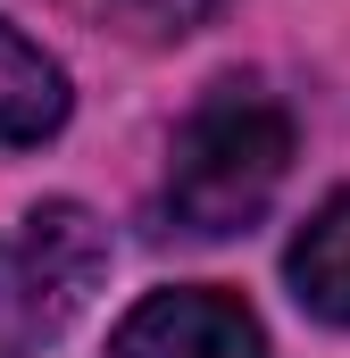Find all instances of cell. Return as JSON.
I'll return each mask as SVG.
<instances>
[{
	"label": "cell",
	"mask_w": 350,
	"mask_h": 358,
	"mask_svg": "<svg viewBox=\"0 0 350 358\" xmlns=\"http://www.w3.org/2000/svg\"><path fill=\"white\" fill-rule=\"evenodd\" d=\"M292 176V117L267 84H209L200 108L175 125L167 142V183L150 200V225L183 242H225L251 234L267 200Z\"/></svg>",
	"instance_id": "cell-1"
},
{
	"label": "cell",
	"mask_w": 350,
	"mask_h": 358,
	"mask_svg": "<svg viewBox=\"0 0 350 358\" xmlns=\"http://www.w3.org/2000/svg\"><path fill=\"white\" fill-rule=\"evenodd\" d=\"M108 275V234L84 200H42L0 234V358H34L84 317L92 283Z\"/></svg>",
	"instance_id": "cell-2"
},
{
	"label": "cell",
	"mask_w": 350,
	"mask_h": 358,
	"mask_svg": "<svg viewBox=\"0 0 350 358\" xmlns=\"http://www.w3.org/2000/svg\"><path fill=\"white\" fill-rule=\"evenodd\" d=\"M108 358H267V325L251 317V300L217 283H175L125 308V325L108 334Z\"/></svg>",
	"instance_id": "cell-3"
},
{
	"label": "cell",
	"mask_w": 350,
	"mask_h": 358,
	"mask_svg": "<svg viewBox=\"0 0 350 358\" xmlns=\"http://www.w3.org/2000/svg\"><path fill=\"white\" fill-rule=\"evenodd\" d=\"M67 125V76L50 50H34L17 25H0V142L25 150V142H50Z\"/></svg>",
	"instance_id": "cell-4"
},
{
	"label": "cell",
	"mask_w": 350,
	"mask_h": 358,
	"mask_svg": "<svg viewBox=\"0 0 350 358\" xmlns=\"http://www.w3.org/2000/svg\"><path fill=\"white\" fill-rule=\"evenodd\" d=\"M284 275H292V292H300L309 317L350 325V192H334V200L300 225V242H292Z\"/></svg>",
	"instance_id": "cell-5"
},
{
	"label": "cell",
	"mask_w": 350,
	"mask_h": 358,
	"mask_svg": "<svg viewBox=\"0 0 350 358\" xmlns=\"http://www.w3.org/2000/svg\"><path fill=\"white\" fill-rule=\"evenodd\" d=\"M67 8L92 17V25H108V34H125V42H183L225 0H67Z\"/></svg>",
	"instance_id": "cell-6"
}]
</instances>
